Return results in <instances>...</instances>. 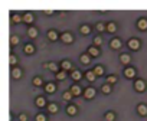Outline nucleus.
Listing matches in <instances>:
<instances>
[{
	"label": "nucleus",
	"instance_id": "bb28decb",
	"mask_svg": "<svg viewBox=\"0 0 147 121\" xmlns=\"http://www.w3.org/2000/svg\"><path fill=\"white\" fill-rule=\"evenodd\" d=\"M80 59H81V62H82L84 65H88V64L91 62V59H92V58H91L88 53H82V55L80 56Z\"/></svg>",
	"mask_w": 147,
	"mask_h": 121
},
{
	"label": "nucleus",
	"instance_id": "393cba45",
	"mask_svg": "<svg viewBox=\"0 0 147 121\" xmlns=\"http://www.w3.org/2000/svg\"><path fill=\"white\" fill-rule=\"evenodd\" d=\"M23 52H25L26 55H32V53H35V46H33L32 43H26L25 48H23Z\"/></svg>",
	"mask_w": 147,
	"mask_h": 121
},
{
	"label": "nucleus",
	"instance_id": "b1692460",
	"mask_svg": "<svg viewBox=\"0 0 147 121\" xmlns=\"http://www.w3.org/2000/svg\"><path fill=\"white\" fill-rule=\"evenodd\" d=\"M33 20H35L33 13H23V22H25V23L30 25V23H33Z\"/></svg>",
	"mask_w": 147,
	"mask_h": 121
},
{
	"label": "nucleus",
	"instance_id": "9b49d317",
	"mask_svg": "<svg viewBox=\"0 0 147 121\" xmlns=\"http://www.w3.org/2000/svg\"><path fill=\"white\" fill-rule=\"evenodd\" d=\"M136 110H137V114H138V115H141V117H146V115H147V105H146L144 102L138 104Z\"/></svg>",
	"mask_w": 147,
	"mask_h": 121
},
{
	"label": "nucleus",
	"instance_id": "c9c22d12",
	"mask_svg": "<svg viewBox=\"0 0 147 121\" xmlns=\"http://www.w3.org/2000/svg\"><path fill=\"white\" fill-rule=\"evenodd\" d=\"M32 82H33L35 87H42V85H43V81H42L40 77H35V78L32 79Z\"/></svg>",
	"mask_w": 147,
	"mask_h": 121
},
{
	"label": "nucleus",
	"instance_id": "20e7f679",
	"mask_svg": "<svg viewBox=\"0 0 147 121\" xmlns=\"http://www.w3.org/2000/svg\"><path fill=\"white\" fill-rule=\"evenodd\" d=\"M63 43H66V45H69V43H72L74 42V35L71 33V32H63V33H61V38H59Z\"/></svg>",
	"mask_w": 147,
	"mask_h": 121
},
{
	"label": "nucleus",
	"instance_id": "f3484780",
	"mask_svg": "<svg viewBox=\"0 0 147 121\" xmlns=\"http://www.w3.org/2000/svg\"><path fill=\"white\" fill-rule=\"evenodd\" d=\"M82 72L81 71H78V69H74L72 72H71V78L74 79V81H81L82 79Z\"/></svg>",
	"mask_w": 147,
	"mask_h": 121
},
{
	"label": "nucleus",
	"instance_id": "1a4fd4ad",
	"mask_svg": "<svg viewBox=\"0 0 147 121\" xmlns=\"http://www.w3.org/2000/svg\"><path fill=\"white\" fill-rule=\"evenodd\" d=\"M91 58H97V56H100V53H101V50H100V48H97V46H90L88 48V52H87Z\"/></svg>",
	"mask_w": 147,
	"mask_h": 121
},
{
	"label": "nucleus",
	"instance_id": "a211bd4d",
	"mask_svg": "<svg viewBox=\"0 0 147 121\" xmlns=\"http://www.w3.org/2000/svg\"><path fill=\"white\" fill-rule=\"evenodd\" d=\"M35 105L39 107V108L48 107V105H46V99H45V97H36V99H35Z\"/></svg>",
	"mask_w": 147,
	"mask_h": 121
},
{
	"label": "nucleus",
	"instance_id": "0eeeda50",
	"mask_svg": "<svg viewBox=\"0 0 147 121\" xmlns=\"http://www.w3.org/2000/svg\"><path fill=\"white\" fill-rule=\"evenodd\" d=\"M120 62H121L124 67H128L130 62H131V55H130V53H121V55H120Z\"/></svg>",
	"mask_w": 147,
	"mask_h": 121
},
{
	"label": "nucleus",
	"instance_id": "ea45409f",
	"mask_svg": "<svg viewBox=\"0 0 147 121\" xmlns=\"http://www.w3.org/2000/svg\"><path fill=\"white\" fill-rule=\"evenodd\" d=\"M101 45H102V38H101V36H95V38H94V46L100 48Z\"/></svg>",
	"mask_w": 147,
	"mask_h": 121
},
{
	"label": "nucleus",
	"instance_id": "e433bc0d",
	"mask_svg": "<svg viewBox=\"0 0 147 121\" xmlns=\"http://www.w3.org/2000/svg\"><path fill=\"white\" fill-rule=\"evenodd\" d=\"M95 29H97L98 32H104V30H107V25H104L102 22H98V23L95 25Z\"/></svg>",
	"mask_w": 147,
	"mask_h": 121
},
{
	"label": "nucleus",
	"instance_id": "39448f33",
	"mask_svg": "<svg viewBox=\"0 0 147 121\" xmlns=\"http://www.w3.org/2000/svg\"><path fill=\"white\" fill-rule=\"evenodd\" d=\"M123 74H124V77H125V78L133 79V78H136L137 71H136L133 67H125V68H124V71H123Z\"/></svg>",
	"mask_w": 147,
	"mask_h": 121
},
{
	"label": "nucleus",
	"instance_id": "79ce46f5",
	"mask_svg": "<svg viewBox=\"0 0 147 121\" xmlns=\"http://www.w3.org/2000/svg\"><path fill=\"white\" fill-rule=\"evenodd\" d=\"M45 13H46L48 16H51V15H53V10H51V9H49V10H45Z\"/></svg>",
	"mask_w": 147,
	"mask_h": 121
},
{
	"label": "nucleus",
	"instance_id": "ddd939ff",
	"mask_svg": "<svg viewBox=\"0 0 147 121\" xmlns=\"http://www.w3.org/2000/svg\"><path fill=\"white\" fill-rule=\"evenodd\" d=\"M71 92H72V95L74 97H80L81 94H84V91L81 89V87L80 85H77V84H74L72 87H71V89H69Z\"/></svg>",
	"mask_w": 147,
	"mask_h": 121
},
{
	"label": "nucleus",
	"instance_id": "6e6552de",
	"mask_svg": "<svg viewBox=\"0 0 147 121\" xmlns=\"http://www.w3.org/2000/svg\"><path fill=\"white\" fill-rule=\"evenodd\" d=\"M43 68L45 69H48V71H52V72H55V74H58L59 71V67H58V64L56 62H48V64H43Z\"/></svg>",
	"mask_w": 147,
	"mask_h": 121
},
{
	"label": "nucleus",
	"instance_id": "c756f323",
	"mask_svg": "<svg viewBox=\"0 0 147 121\" xmlns=\"http://www.w3.org/2000/svg\"><path fill=\"white\" fill-rule=\"evenodd\" d=\"M92 71L95 72V75H97V77H102V75H104V72H105V71H104V67H101V65H97Z\"/></svg>",
	"mask_w": 147,
	"mask_h": 121
},
{
	"label": "nucleus",
	"instance_id": "f8f14e48",
	"mask_svg": "<svg viewBox=\"0 0 147 121\" xmlns=\"http://www.w3.org/2000/svg\"><path fill=\"white\" fill-rule=\"evenodd\" d=\"M137 29L138 30H143V32L147 30V19L146 17H141V19L137 20Z\"/></svg>",
	"mask_w": 147,
	"mask_h": 121
},
{
	"label": "nucleus",
	"instance_id": "7c9ffc66",
	"mask_svg": "<svg viewBox=\"0 0 147 121\" xmlns=\"http://www.w3.org/2000/svg\"><path fill=\"white\" fill-rule=\"evenodd\" d=\"M104 118H105V121H115V112H113V111H107L105 115H104Z\"/></svg>",
	"mask_w": 147,
	"mask_h": 121
},
{
	"label": "nucleus",
	"instance_id": "dca6fc26",
	"mask_svg": "<svg viewBox=\"0 0 147 121\" xmlns=\"http://www.w3.org/2000/svg\"><path fill=\"white\" fill-rule=\"evenodd\" d=\"M56 91V84L55 82H46L45 85V92L46 94H53Z\"/></svg>",
	"mask_w": 147,
	"mask_h": 121
},
{
	"label": "nucleus",
	"instance_id": "4be33fe9",
	"mask_svg": "<svg viewBox=\"0 0 147 121\" xmlns=\"http://www.w3.org/2000/svg\"><path fill=\"white\" fill-rule=\"evenodd\" d=\"M46 108H48V111H49L51 114H55V112H58V111H59V105H58L56 102H49Z\"/></svg>",
	"mask_w": 147,
	"mask_h": 121
},
{
	"label": "nucleus",
	"instance_id": "f704fd0d",
	"mask_svg": "<svg viewBox=\"0 0 147 121\" xmlns=\"http://www.w3.org/2000/svg\"><path fill=\"white\" fill-rule=\"evenodd\" d=\"M66 75H68V72H66V71H59L58 74H55V77H56V79H58V81L65 79V78H66Z\"/></svg>",
	"mask_w": 147,
	"mask_h": 121
},
{
	"label": "nucleus",
	"instance_id": "aec40b11",
	"mask_svg": "<svg viewBox=\"0 0 147 121\" xmlns=\"http://www.w3.org/2000/svg\"><path fill=\"white\" fill-rule=\"evenodd\" d=\"M38 35H39V32H38V29H36L35 26H30V28L28 29V36H29L30 39H35V38H38Z\"/></svg>",
	"mask_w": 147,
	"mask_h": 121
},
{
	"label": "nucleus",
	"instance_id": "5701e85b",
	"mask_svg": "<svg viewBox=\"0 0 147 121\" xmlns=\"http://www.w3.org/2000/svg\"><path fill=\"white\" fill-rule=\"evenodd\" d=\"M61 68H62V71H69V69H72V64H71V61H68V59H65V61H62L61 62Z\"/></svg>",
	"mask_w": 147,
	"mask_h": 121
},
{
	"label": "nucleus",
	"instance_id": "4c0bfd02",
	"mask_svg": "<svg viewBox=\"0 0 147 121\" xmlns=\"http://www.w3.org/2000/svg\"><path fill=\"white\" fill-rule=\"evenodd\" d=\"M62 98H63V101H71V99L74 98V95H72L71 91H65L63 95H62Z\"/></svg>",
	"mask_w": 147,
	"mask_h": 121
},
{
	"label": "nucleus",
	"instance_id": "9d476101",
	"mask_svg": "<svg viewBox=\"0 0 147 121\" xmlns=\"http://www.w3.org/2000/svg\"><path fill=\"white\" fill-rule=\"evenodd\" d=\"M22 75H23V71H22L19 67L12 68V78H13V79H20Z\"/></svg>",
	"mask_w": 147,
	"mask_h": 121
},
{
	"label": "nucleus",
	"instance_id": "2f4dec72",
	"mask_svg": "<svg viewBox=\"0 0 147 121\" xmlns=\"http://www.w3.org/2000/svg\"><path fill=\"white\" fill-rule=\"evenodd\" d=\"M117 81H118L117 75H108V77H107V79H105V82H107V84H110V85H114Z\"/></svg>",
	"mask_w": 147,
	"mask_h": 121
},
{
	"label": "nucleus",
	"instance_id": "a19ab883",
	"mask_svg": "<svg viewBox=\"0 0 147 121\" xmlns=\"http://www.w3.org/2000/svg\"><path fill=\"white\" fill-rule=\"evenodd\" d=\"M19 121H28V115L26 114H20L19 115Z\"/></svg>",
	"mask_w": 147,
	"mask_h": 121
},
{
	"label": "nucleus",
	"instance_id": "4468645a",
	"mask_svg": "<svg viewBox=\"0 0 147 121\" xmlns=\"http://www.w3.org/2000/svg\"><path fill=\"white\" fill-rule=\"evenodd\" d=\"M77 112H78V107H77L75 104H69V105L66 107V114H68V115L74 117V115H77Z\"/></svg>",
	"mask_w": 147,
	"mask_h": 121
},
{
	"label": "nucleus",
	"instance_id": "cd10ccee",
	"mask_svg": "<svg viewBox=\"0 0 147 121\" xmlns=\"http://www.w3.org/2000/svg\"><path fill=\"white\" fill-rule=\"evenodd\" d=\"M111 89H113V88H111V85H110V84H107V82H105V84H102V87H101V92H102V94H105V95L111 94Z\"/></svg>",
	"mask_w": 147,
	"mask_h": 121
},
{
	"label": "nucleus",
	"instance_id": "a878e982",
	"mask_svg": "<svg viewBox=\"0 0 147 121\" xmlns=\"http://www.w3.org/2000/svg\"><path fill=\"white\" fill-rule=\"evenodd\" d=\"M117 29H118V28H117V25H115L114 22H108V23H107V32H108V33H115Z\"/></svg>",
	"mask_w": 147,
	"mask_h": 121
},
{
	"label": "nucleus",
	"instance_id": "f03ea898",
	"mask_svg": "<svg viewBox=\"0 0 147 121\" xmlns=\"http://www.w3.org/2000/svg\"><path fill=\"white\" fill-rule=\"evenodd\" d=\"M146 88H147V84H146V81H144V79L138 78V79H136V81H134V89H136L137 92H144V91H146Z\"/></svg>",
	"mask_w": 147,
	"mask_h": 121
},
{
	"label": "nucleus",
	"instance_id": "7ed1b4c3",
	"mask_svg": "<svg viewBox=\"0 0 147 121\" xmlns=\"http://www.w3.org/2000/svg\"><path fill=\"white\" fill-rule=\"evenodd\" d=\"M84 98L85 99H92V98H95V95H97V91H95V88H92V87H88V88H85L84 89Z\"/></svg>",
	"mask_w": 147,
	"mask_h": 121
},
{
	"label": "nucleus",
	"instance_id": "473e14b6",
	"mask_svg": "<svg viewBox=\"0 0 147 121\" xmlns=\"http://www.w3.org/2000/svg\"><path fill=\"white\" fill-rule=\"evenodd\" d=\"M9 65L13 67V68L18 65V58H16V55H10V56H9Z\"/></svg>",
	"mask_w": 147,
	"mask_h": 121
},
{
	"label": "nucleus",
	"instance_id": "c85d7f7f",
	"mask_svg": "<svg viewBox=\"0 0 147 121\" xmlns=\"http://www.w3.org/2000/svg\"><path fill=\"white\" fill-rule=\"evenodd\" d=\"M12 22H13V23H20V22H23V15L15 13V15L12 16Z\"/></svg>",
	"mask_w": 147,
	"mask_h": 121
},
{
	"label": "nucleus",
	"instance_id": "2eb2a0df",
	"mask_svg": "<svg viewBox=\"0 0 147 121\" xmlns=\"http://www.w3.org/2000/svg\"><path fill=\"white\" fill-rule=\"evenodd\" d=\"M46 36H48V39H49L51 42H56V40H58V38H61V35H58V32H56V30H53V29H51V30L46 33Z\"/></svg>",
	"mask_w": 147,
	"mask_h": 121
},
{
	"label": "nucleus",
	"instance_id": "423d86ee",
	"mask_svg": "<svg viewBox=\"0 0 147 121\" xmlns=\"http://www.w3.org/2000/svg\"><path fill=\"white\" fill-rule=\"evenodd\" d=\"M121 46H123V42H121L118 38H114V39L110 40V48H111V49L118 50V49H121Z\"/></svg>",
	"mask_w": 147,
	"mask_h": 121
},
{
	"label": "nucleus",
	"instance_id": "f257e3e1",
	"mask_svg": "<svg viewBox=\"0 0 147 121\" xmlns=\"http://www.w3.org/2000/svg\"><path fill=\"white\" fill-rule=\"evenodd\" d=\"M127 46L131 49V50H138L141 48V40L137 39V38H131L128 42H127Z\"/></svg>",
	"mask_w": 147,
	"mask_h": 121
},
{
	"label": "nucleus",
	"instance_id": "58836bf2",
	"mask_svg": "<svg viewBox=\"0 0 147 121\" xmlns=\"http://www.w3.org/2000/svg\"><path fill=\"white\" fill-rule=\"evenodd\" d=\"M35 121H48V117H46L45 114L39 112V114H36V117H35Z\"/></svg>",
	"mask_w": 147,
	"mask_h": 121
},
{
	"label": "nucleus",
	"instance_id": "412c9836",
	"mask_svg": "<svg viewBox=\"0 0 147 121\" xmlns=\"http://www.w3.org/2000/svg\"><path fill=\"white\" fill-rule=\"evenodd\" d=\"M85 78H87L88 82H94V81L97 79V75H95V72H94L92 69H90V71L85 72Z\"/></svg>",
	"mask_w": 147,
	"mask_h": 121
},
{
	"label": "nucleus",
	"instance_id": "72a5a7b5",
	"mask_svg": "<svg viewBox=\"0 0 147 121\" xmlns=\"http://www.w3.org/2000/svg\"><path fill=\"white\" fill-rule=\"evenodd\" d=\"M19 42H20V39H19L18 35H12V36H10V45H12V46L19 45Z\"/></svg>",
	"mask_w": 147,
	"mask_h": 121
},
{
	"label": "nucleus",
	"instance_id": "6ab92c4d",
	"mask_svg": "<svg viewBox=\"0 0 147 121\" xmlns=\"http://www.w3.org/2000/svg\"><path fill=\"white\" fill-rule=\"evenodd\" d=\"M80 33L84 35V36L90 35V33H91V26H90V25H81V26H80Z\"/></svg>",
	"mask_w": 147,
	"mask_h": 121
}]
</instances>
